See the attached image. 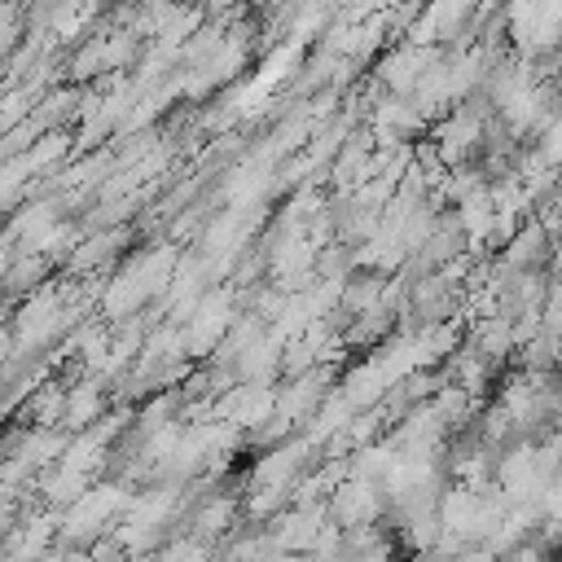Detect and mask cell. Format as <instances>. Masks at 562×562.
Segmentation results:
<instances>
[{
  "mask_svg": "<svg viewBox=\"0 0 562 562\" xmlns=\"http://www.w3.org/2000/svg\"><path fill=\"white\" fill-rule=\"evenodd\" d=\"M53 536H57V522H53V518H31V522H22V527L9 531L4 549H9L18 562H35V558L53 544Z\"/></svg>",
  "mask_w": 562,
  "mask_h": 562,
  "instance_id": "cell-1",
  "label": "cell"
},
{
  "mask_svg": "<svg viewBox=\"0 0 562 562\" xmlns=\"http://www.w3.org/2000/svg\"><path fill=\"white\" fill-rule=\"evenodd\" d=\"M233 518H237V505H233L228 496H215V501H206V505L193 514V531H189V536H198V540L215 544L220 536H228V531H233Z\"/></svg>",
  "mask_w": 562,
  "mask_h": 562,
  "instance_id": "cell-2",
  "label": "cell"
},
{
  "mask_svg": "<svg viewBox=\"0 0 562 562\" xmlns=\"http://www.w3.org/2000/svg\"><path fill=\"white\" fill-rule=\"evenodd\" d=\"M35 562H92V553L83 544H70V540H53Z\"/></svg>",
  "mask_w": 562,
  "mask_h": 562,
  "instance_id": "cell-3",
  "label": "cell"
}]
</instances>
